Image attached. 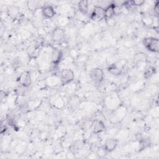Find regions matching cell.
<instances>
[{"instance_id": "cell-11", "label": "cell", "mask_w": 159, "mask_h": 159, "mask_svg": "<svg viewBox=\"0 0 159 159\" xmlns=\"http://www.w3.org/2000/svg\"><path fill=\"white\" fill-rule=\"evenodd\" d=\"M115 4H111L106 8H104V19L107 20L111 19L115 14Z\"/></svg>"}, {"instance_id": "cell-10", "label": "cell", "mask_w": 159, "mask_h": 159, "mask_svg": "<svg viewBox=\"0 0 159 159\" xmlns=\"http://www.w3.org/2000/svg\"><path fill=\"white\" fill-rule=\"evenodd\" d=\"M42 14L46 19H51L54 17L55 11L52 6L47 5L43 7L42 9Z\"/></svg>"}, {"instance_id": "cell-19", "label": "cell", "mask_w": 159, "mask_h": 159, "mask_svg": "<svg viewBox=\"0 0 159 159\" xmlns=\"http://www.w3.org/2000/svg\"><path fill=\"white\" fill-rule=\"evenodd\" d=\"M28 9L31 11H34L37 9V2L35 1H28L27 4Z\"/></svg>"}, {"instance_id": "cell-18", "label": "cell", "mask_w": 159, "mask_h": 159, "mask_svg": "<svg viewBox=\"0 0 159 159\" xmlns=\"http://www.w3.org/2000/svg\"><path fill=\"white\" fill-rule=\"evenodd\" d=\"M142 22L145 26H150L153 24V19L148 16H145L142 18Z\"/></svg>"}, {"instance_id": "cell-4", "label": "cell", "mask_w": 159, "mask_h": 159, "mask_svg": "<svg viewBox=\"0 0 159 159\" xmlns=\"http://www.w3.org/2000/svg\"><path fill=\"white\" fill-rule=\"evenodd\" d=\"M90 18L94 21H100L104 19V8L99 6H95L91 13Z\"/></svg>"}, {"instance_id": "cell-22", "label": "cell", "mask_w": 159, "mask_h": 159, "mask_svg": "<svg viewBox=\"0 0 159 159\" xmlns=\"http://www.w3.org/2000/svg\"><path fill=\"white\" fill-rule=\"evenodd\" d=\"M106 152H106V150L104 149V148H100L99 150V151H98V155H99V157H104L106 154Z\"/></svg>"}, {"instance_id": "cell-6", "label": "cell", "mask_w": 159, "mask_h": 159, "mask_svg": "<svg viewBox=\"0 0 159 159\" xmlns=\"http://www.w3.org/2000/svg\"><path fill=\"white\" fill-rule=\"evenodd\" d=\"M65 37V30L61 27L55 28L51 34V39L54 42H60Z\"/></svg>"}, {"instance_id": "cell-8", "label": "cell", "mask_w": 159, "mask_h": 159, "mask_svg": "<svg viewBox=\"0 0 159 159\" xmlns=\"http://www.w3.org/2000/svg\"><path fill=\"white\" fill-rule=\"evenodd\" d=\"M91 129L94 134H99L105 130L106 126L100 120H94L91 124Z\"/></svg>"}, {"instance_id": "cell-7", "label": "cell", "mask_w": 159, "mask_h": 159, "mask_svg": "<svg viewBox=\"0 0 159 159\" xmlns=\"http://www.w3.org/2000/svg\"><path fill=\"white\" fill-rule=\"evenodd\" d=\"M118 145V140L115 138L107 139L104 143V148L107 152H111L116 149Z\"/></svg>"}, {"instance_id": "cell-17", "label": "cell", "mask_w": 159, "mask_h": 159, "mask_svg": "<svg viewBox=\"0 0 159 159\" xmlns=\"http://www.w3.org/2000/svg\"><path fill=\"white\" fill-rule=\"evenodd\" d=\"M19 13L20 12L19 9L16 6H11L8 9V14L11 17H16Z\"/></svg>"}, {"instance_id": "cell-20", "label": "cell", "mask_w": 159, "mask_h": 159, "mask_svg": "<svg viewBox=\"0 0 159 159\" xmlns=\"http://www.w3.org/2000/svg\"><path fill=\"white\" fill-rule=\"evenodd\" d=\"M134 6H140L145 3V1L143 0H133L132 1Z\"/></svg>"}, {"instance_id": "cell-12", "label": "cell", "mask_w": 159, "mask_h": 159, "mask_svg": "<svg viewBox=\"0 0 159 159\" xmlns=\"http://www.w3.org/2000/svg\"><path fill=\"white\" fill-rule=\"evenodd\" d=\"M62 56H63V54L60 50L58 49H54L52 54V63L54 64L55 65H57V64H58L62 58Z\"/></svg>"}, {"instance_id": "cell-1", "label": "cell", "mask_w": 159, "mask_h": 159, "mask_svg": "<svg viewBox=\"0 0 159 159\" xmlns=\"http://www.w3.org/2000/svg\"><path fill=\"white\" fill-rule=\"evenodd\" d=\"M142 43L144 47L150 52L158 53L159 50L158 39L153 37H147L143 39Z\"/></svg>"}, {"instance_id": "cell-13", "label": "cell", "mask_w": 159, "mask_h": 159, "mask_svg": "<svg viewBox=\"0 0 159 159\" xmlns=\"http://www.w3.org/2000/svg\"><path fill=\"white\" fill-rule=\"evenodd\" d=\"M107 71L108 72L114 76H119L122 73V69L120 67H119V66H117L116 64L113 63L110 65L108 67H107Z\"/></svg>"}, {"instance_id": "cell-9", "label": "cell", "mask_w": 159, "mask_h": 159, "mask_svg": "<svg viewBox=\"0 0 159 159\" xmlns=\"http://www.w3.org/2000/svg\"><path fill=\"white\" fill-rule=\"evenodd\" d=\"M126 114V108L124 106H119L114 112V114L112 115V119L114 122L119 121L122 119Z\"/></svg>"}, {"instance_id": "cell-21", "label": "cell", "mask_w": 159, "mask_h": 159, "mask_svg": "<svg viewBox=\"0 0 159 159\" xmlns=\"http://www.w3.org/2000/svg\"><path fill=\"white\" fill-rule=\"evenodd\" d=\"M158 1H156V2L154 4V7H153V12L154 14L158 17Z\"/></svg>"}, {"instance_id": "cell-3", "label": "cell", "mask_w": 159, "mask_h": 159, "mask_svg": "<svg viewBox=\"0 0 159 159\" xmlns=\"http://www.w3.org/2000/svg\"><path fill=\"white\" fill-rule=\"evenodd\" d=\"M91 80L97 84H99L104 80V73L102 69L100 68H94L89 73Z\"/></svg>"}, {"instance_id": "cell-5", "label": "cell", "mask_w": 159, "mask_h": 159, "mask_svg": "<svg viewBox=\"0 0 159 159\" xmlns=\"http://www.w3.org/2000/svg\"><path fill=\"white\" fill-rule=\"evenodd\" d=\"M19 84L23 87H28L32 83V79L30 72L28 71H23L18 78Z\"/></svg>"}, {"instance_id": "cell-16", "label": "cell", "mask_w": 159, "mask_h": 159, "mask_svg": "<svg viewBox=\"0 0 159 159\" xmlns=\"http://www.w3.org/2000/svg\"><path fill=\"white\" fill-rule=\"evenodd\" d=\"M147 59L146 54L143 53H138L134 57V60L138 63L140 62H145Z\"/></svg>"}, {"instance_id": "cell-14", "label": "cell", "mask_w": 159, "mask_h": 159, "mask_svg": "<svg viewBox=\"0 0 159 159\" xmlns=\"http://www.w3.org/2000/svg\"><path fill=\"white\" fill-rule=\"evenodd\" d=\"M79 11L83 14H86L88 11V1L86 0L80 1L78 3Z\"/></svg>"}, {"instance_id": "cell-2", "label": "cell", "mask_w": 159, "mask_h": 159, "mask_svg": "<svg viewBox=\"0 0 159 159\" xmlns=\"http://www.w3.org/2000/svg\"><path fill=\"white\" fill-rule=\"evenodd\" d=\"M75 78V74L71 69H63L60 73V83L62 86H65L72 82Z\"/></svg>"}, {"instance_id": "cell-15", "label": "cell", "mask_w": 159, "mask_h": 159, "mask_svg": "<svg viewBox=\"0 0 159 159\" xmlns=\"http://www.w3.org/2000/svg\"><path fill=\"white\" fill-rule=\"evenodd\" d=\"M156 68L155 66H148L147 68H146L143 71V77L145 79L147 80L150 78H151L154 74H155L156 73Z\"/></svg>"}]
</instances>
